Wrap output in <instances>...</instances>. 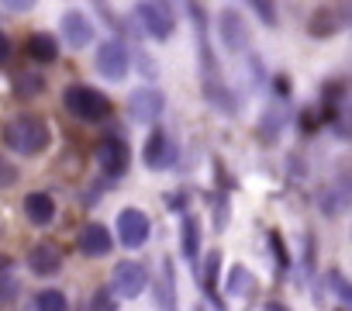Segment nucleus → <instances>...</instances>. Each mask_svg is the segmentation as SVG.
Instances as JSON below:
<instances>
[{
    "instance_id": "obj_16",
    "label": "nucleus",
    "mask_w": 352,
    "mask_h": 311,
    "mask_svg": "<svg viewBox=\"0 0 352 311\" xmlns=\"http://www.w3.org/2000/svg\"><path fill=\"white\" fill-rule=\"evenodd\" d=\"M28 56H32L35 63H56L59 45H56V39H52L49 32H35V35L28 39Z\"/></svg>"
},
{
    "instance_id": "obj_9",
    "label": "nucleus",
    "mask_w": 352,
    "mask_h": 311,
    "mask_svg": "<svg viewBox=\"0 0 352 311\" xmlns=\"http://www.w3.org/2000/svg\"><path fill=\"white\" fill-rule=\"evenodd\" d=\"M76 246H80V253H83V256H107L114 242H111V232H107L100 222H90V225H83V228H80Z\"/></svg>"
},
{
    "instance_id": "obj_8",
    "label": "nucleus",
    "mask_w": 352,
    "mask_h": 311,
    "mask_svg": "<svg viewBox=\"0 0 352 311\" xmlns=\"http://www.w3.org/2000/svg\"><path fill=\"white\" fill-rule=\"evenodd\" d=\"M162 94L159 90H152V87H142V90H135L131 94V100H128V114L135 118V121H159V114H162Z\"/></svg>"
},
{
    "instance_id": "obj_13",
    "label": "nucleus",
    "mask_w": 352,
    "mask_h": 311,
    "mask_svg": "<svg viewBox=\"0 0 352 311\" xmlns=\"http://www.w3.org/2000/svg\"><path fill=\"white\" fill-rule=\"evenodd\" d=\"M173 163V149H169V138H166V131H152L148 135V142H145V167L148 170H166Z\"/></svg>"
},
{
    "instance_id": "obj_26",
    "label": "nucleus",
    "mask_w": 352,
    "mask_h": 311,
    "mask_svg": "<svg viewBox=\"0 0 352 311\" xmlns=\"http://www.w3.org/2000/svg\"><path fill=\"white\" fill-rule=\"evenodd\" d=\"M8 56H11V39H8L4 32H0V63H4Z\"/></svg>"
},
{
    "instance_id": "obj_19",
    "label": "nucleus",
    "mask_w": 352,
    "mask_h": 311,
    "mask_svg": "<svg viewBox=\"0 0 352 311\" xmlns=\"http://www.w3.org/2000/svg\"><path fill=\"white\" fill-rule=\"evenodd\" d=\"M42 87H45L42 73H21L18 76V94L21 97H35V94H42Z\"/></svg>"
},
{
    "instance_id": "obj_1",
    "label": "nucleus",
    "mask_w": 352,
    "mask_h": 311,
    "mask_svg": "<svg viewBox=\"0 0 352 311\" xmlns=\"http://www.w3.org/2000/svg\"><path fill=\"white\" fill-rule=\"evenodd\" d=\"M4 142H8V149H14L21 156H35L49 145V125L38 114H18V118L8 121Z\"/></svg>"
},
{
    "instance_id": "obj_6",
    "label": "nucleus",
    "mask_w": 352,
    "mask_h": 311,
    "mask_svg": "<svg viewBox=\"0 0 352 311\" xmlns=\"http://www.w3.org/2000/svg\"><path fill=\"white\" fill-rule=\"evenodd\" d=\"M128 63H131V56H128V45L124 42H104L100 52H97V69L107 80H121L128 73Z\"/></svg>"
},
{
    "instance_id": "obj_7",
    "label": "nucleus",
    "mask_w": 352,
    "mask_h": 311,
    "mask_svg": "<svg viewBox=\"0 0 352 311\" xmlns=\"http://www.w3.org/2000/svg\"><path fill=\"white\" fill-rule=\"evenodd\" d=\"M97 163L104 170V177H124L128 173V145L121 138H107L97 149Z\"/></svg>"
},
{
    "instance_id": "obj_3",
    "label": "nucleus",
    "mask_w": 352,
    "mask_h": 311,
    "mask_svg": "<svg viewBox=\"0 0 352 311\" xmlns=\"http://www.w3.org/2000/svg\"><path fill=\"white\" fill-rule=\"evenodd\" d=\"M145 283H148V273H145V266L142 263H118L114 266V277H111V287H114V294L118 297H138L142 290H145Z\"/></svg>"
},
{
    "instance_id": "obj_4",
    "label": "nucleus",
    "mask_w": 352,
    "mask_h": 311,
    "mask_svg": "<svg viewBox=\"0 0 352 311\" xmlns=\"http://www.w3.org/2000/svg\"><path fill=\"white\" fill-rule=\"evenodd\" d=\"M118 239L124 249H138L148 242V218L138 208H124L118 218Z\"/></svg>"
},
{
    "instance_id": "obj_11",
    "label": "nucleus",
    "mask_w": 352,
    "mask_h": 311,
    "mask_svg": "<svg viewBox=\"0 0 352 311\" xmlns=\"http://www.w3.org/2000/svg\"><path fill=\"white\" fill-rule=\"evenodd\" d=\"M63 39H66L73 49H87V45L94 42V25H90V18L80 14V11H69V14L63 18Z\"/></svg>"
},
{
    "instance_id": "obj_27",
    "label": "nucleus",
    "mask_w": 352,
    "mask_h": 311,
    "mask_svg": "<svg viewBox=\"0 0 352 311\" xmlns=\"http://www.w3.org/2000/svg\"><path fill=\"white\" fill-rule=\"evenodd\" d=\"M266 311H290V308H287V304H280V301H270V304H266Z\"/></svg>"
},
{
    "instance_id": "obj_24",
    "label": "nucleus",
    "mask_w": 352,
    "mask_h": 311,
    "mask_svg": "<svg viewBox=\"0 0 352 311\" xmlns=\"http://www.w3.org/2000/svg\"><path fill=\"white\" fill-rule=\"evenodd\" d=\"M252 11H256V14H259L266 25H273V21H276V8H273V4H263V0H256V4H252Z\"/></svg>"
},
{
    "instance_id": "obj_21",
    "label": "nucleus",
    "mask_w": 352,
    "mask_h": 311,
    "mask_svg": "<svg viewBox=\"0 0 352 311\" xmlns=\"http://www.w3.org/2000/svg\"><path fill=\"white\" fill-rule=\"evenodd\" d=\"M270 246H273V253H276L280 270H287V266H290V256H287V249H283V242H280V232H270Z\"/></svg>"
},
{
    "instance_id": "obj_12",
    "label": "nucleus",
    "mask_w": 352,
    "mask_h": 311,
    "mask_svg": "<svg viewBox=\"0 0 352 311\" xmlns=\"http://www.w3.org/2000/svg\"><path fill=\"white\" fill-rule=\"evenodd\" d=\"M218 35H221V42H225V49L228 52H242L245 49V25H242V18L235 14V11H225L221 18H218Z\"/></svg>"
},
{
    "instance_id": "obj_10",
    "label": "nucleus",
    "mask_w": 352,
    "mask_h": 311,
    "mask_svg": "<svg viewBox=\"0 0 352 311\" xmlns=\"http://www.w3.org/2000/svg\"><path fill=\"white\" fill-rule=\"evenodd\" d=\"M28 270L35 277H52L63 270V253L59 246H49V242H38L32 253H28Z\"/></svg>"
},
{
    "instance_id": "obj_20",
    "label": "nucleus",
    "mask_w": 352,
    "mask_h": 311,
    "mask_svg": "<svg viewBox=\"0 0 352 311\" xmlns=\"http://www.w3.org/2000/svg\"><path fill=\"white\" fill-rule=\"evenodd\" d=\"M14 184H18V167L0 156V191H4V187H14Z\"/></svg>"
},
{
    "instance_id": "obj_2",
    "label": "nucleus",
    "mask_w": 352,
    "mask_h": 311,
    "mask_svg": "<svg viewBox=\"0 0 352 311\" xmlns=\"http://www.w3.org/2000/svg\"><path fill=\"white\" fill-rule=\"evenodd\" d=\"M63 104H66V111H69V114H76L80 121H100V118H107V114H111V100H107L104 94H97L94 87H83V83L66 87Z\"/></svg>"
},
{
    "instance_id": "obj_25",
    "label": "nucleus",
    "mask_w": 352,
    "mask_h": 311,
    "mask_svg": "<svg viewBox=\"0 0 352 311\" xmlns=\"http://www.w3.org/2000/svg\"><path fill=\"white\" fill-rule=\"evenodd\" d=\"M94 311H114V301H111L107 290H97V297H94Z\"/></svg>"
},
{
    "instance_id": "obj_28",
    "label": "nucleus",
    "mask_w": 352,
    "mask_h": 311,
    "mask_svg": "<svg viewBox=\"0 0 352 311\" xmlns=\"http://www.w3.org/2000/svg\"><path fill=\"white\" fill-rule=\"evenodd\" d=\"M0 270H4V259H0Z\"/></svg>"
},
{
    "instance_id": "obj_17",
    "label": "nucleus",
    "mask_w": 352,
    "mask_h": 311,
    "mask_svg": "<svg viewBox=\"0 0 352 311\" xmlns=\"http://www.w3.org/2000/svg\"><path fill=\"white\" fill-rule=\"evenodd\" d=\"M180 249H184V256H187L190 263L197 259L201 235H197V218H194V215H187V218H184V225H180Z\"/></svg>"
},
{
    "instance_id": "obj_5",
    "label": "nucleus",
    "mask_w": 352,
    "mask_h": 311,
    "mask_svg": "<svg viewBox=\"0 0 352 311\" xmlns=\"http://www.w3.org/2000/svg\"><path fill=\"white\" fill-rule=\"evenodd\" d=\"M135 14L142 18V25H145V32L152 35V39H169L173 35V11H169V4H138L135 8Z\"/></svg>"
},
{
    "instance_id": "obj_23",
    "label": "nucleus",
    "mask_w": 352,
    "mask_h": 311,
    "mask_svg": "<svg viewBox=\"0 0 352 311\" xmlns=\"http://www.w3.org/2000/svg\"><path fill=\"white\" fill-rule=\"evenodd\" d=\"M245 283H249V273H245L242 266H235V270H232V280H228V290H232V294H239Z\"/></svg>"
},
{
    "instance_id": "obj_22",
    "label": "nucleus",
    "mask_w": 352,
    "mask_h": 311,
    "mask_svg": "<svg viewBox=\"0 0 352 311\" xmlns=\"http://www.w3.org/2000/svg\"><path fill=\"white\" fill-rule=\"evenodd\" d=\"M328 280L335 283V290H338V297H342V301H352V290H349V283H345V277H342L338 270H331V273H328Z\"/></svg>"
},
{
    "instance_id": "obj_18",
    "label": "nucleus",
    "mask_w": 352,
    "mask_h": 311,
    "mask_svg": "<svg viewBox=\"0 0 352 311\" xmlns=\"http://www.w3.org/2000/svg\"><path fill=\"white\" fill-rule=\"evenodd\" d=\"M35 308H38V311H66L69 304H66V294H63V290H42V294L35 297Z\"/></svg>"
},
{
    "instance_id": "obj_14",
    "label": "nucleus",
    "mask_w": 352,
    "mask_h": 311,
    "mask_svg": "<svg viewBox=\"0 0 352 311\" xmlns=\"http://www.w3.org/2000/svg\"><path fill=\"white\" fill-rule=\"evenodd\" d=\"M155 304H159V311H176V273H173L169 259H162V270L155 280Z\"/></svg>"
},
{
    "instance_id": "obj_15",
    "label": "nucleus",
    "mask_w": 352,
    "mask_h": 311,
    "mask_svg": "<svg viewBox=\"0 0 352 311\" xmlns=\"http://www.w3.org/2000/svg\"><path fill=\"white\" fill-rule=\"evenodd\" d=\"M25 215H28L32 225H49L56 218V201L45 191H35V194L25 197Z\"/></svg>"
}]
</instances>
